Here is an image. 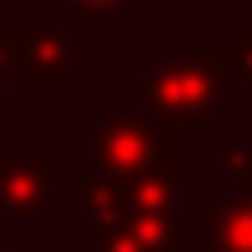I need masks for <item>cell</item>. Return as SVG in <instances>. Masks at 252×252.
<instances>
[{
    "instance_id": "cell-8",
    "label": "cell",
    "mask_w": 252,
    "mask_h": 252,
    "mask_svg": "<svg viewBox=\"0 0 252 252\" xmlns=\"http://www.w3.org/2000/svg\"><path fill=\"white\" fill-rule=\"evenodd\" d=\"M33 37L37 28H0V84L14 80V70L24 75L33 61Z\"/></svg>"
},
{
    "instance_id": "cell-7",
    "label": "cell",
    "mask_w": 252,
    "mask_h": 252,
    "mask_svg": "<svg viewBox=\"0 0 252 252\" xmlns=\"http://www.w3.org/2000/svg\"><path fill=\"white\" fill-rule=\"evenodd\" d=\"M126 215H178V178L173 173H140L122 182Z\"/></svg>"
},
{
    "instance_id": "cell-9",
    "label": "cell",
    "mask_w": 252,
    "mask_h": 252,
    "mask_svg": "<svg viewBox=\"0 0 252 252\" xmlns=\"http://www.w3.org/2000/svg\"><path fill=\"white\" fill-rule=\"evenodd\" d=\"M220 163H224L229 178H238V187H243V201H252V154H248L238 140H220Z\"/></svg>"
},
{
    "instance_id": "cell-13",
    "label": "cell",
    "mask_w": 252,
    "mask_h": 252,
    "mask_svg": "<svg viewBox=\"0 0 252 252\" xmlns=\"http://www.w3.org/2000/svg\"><path fill=\"white\" fill-rule=\"evenodd\" d=\"M0 252H9V243H5V238H0Z\"/></svg>"
},
{
    "instance_id": "cell-12",
    "label": "cell",
    "mask_w": 252,
    "mask_h": 252,
    "mask_svg": "<svg viewBox=\"0 0 252 252\" xmlns=\"http://www.w3.org/2000/svg\"><path fill=\"white\" fill-rule=\"evenodd\" d=\"M234 70L248 80V89H252V28H243L238 33V47H234Z\"/></svg>"
},
{
    "instance_id": "cell-4",
    "label": "cell",
    "mask_w": 252,
    "mask_h": 252,
    "mask_svg": "<svg viewBox=\"0 0 252 252\" xmlns=\"http://www.w3.org/2000/svg\"><path fill=\"white\" fill-rule=\"evenodd\" d=\"M28 84L37 94H65L75 75V47H70V28H37L33 37V61H28Z\"/></svg>"
},
{
    "instance_id": "cell-5",
    "label": "cell",
    "mask_w": 252,
    "mask_h": 252,
    "mask_svg": "<svg viewBox=\"0 0 252 252\" xmlns=\"http://www.w3.org/2000/svg\"><path fill=\"white\" fill-rule=\"evenodd\" d=\"M201 238L206 252H252V201L201 196Z\"/></svg>"
},
{
    "instance_id": "cell-6",
    "label": "cell",
    "mask_w": 252,
    "mask_h": 252,
    "mask_svg": "<svg viewBox=\"0 0 252 252\" xmlns=\"http://www.w3.org/2000/svg\"><path fill=\"white\" fill-rule=\"evenodd\" d=\"M75 191H80V215L89 220L94 229H117L122 220H126V196H122V182L117 178L89 168Z\"/></svg>"
},
{
    "instance_id": "cell-3",
    "label": "cell",
    "mask_w": 252,
    "mask_h": 252,
    "mask_svg": "<svg viewBox=\"0 0 252 252\" xmlns=\"http://www.w3.org/2000/svg\"><path fill=\"white\" fill-rule=\"evenodd\" d=\"M56 196V168L47 159L0 154V220H33Z\"/></svg>"
},
{
    "instance_id": "cell-11",
    "label": "cell",
    "mask_w": 252,
    "mask_h": 252,
    "mask_svg": "<svg viewBox=\"0 0 252 252\" xmlns=\"http://www.w3.org/2000/svg\"><path fill=\"white\" fill-rule=\"evenodd\" d=\"M61 5L75 14V24H103V19H112L122 5H131V0H61Z\"/></svg>"
},
{
    "instance_id": "cell-14",
    "label": "cell",
    "mask_w": 252,
    "mask_h": 252,
    "mask_svg": "<svg viewBox=\"0 0 252 252\" xmlns=\"http://www.w3.org/2000/svg\"><path fill=\"white\" fill-rule=\"evenodd\" d=\"M0 5H5V0H0Z\"/></svg>"
},
{
    "instance_id": "cell-1",
    "label": "cell",
    "mask_w": 252,
    "mask_h": 252,
    "mask_svg": "<svg viewBox=\"0 0 252 252\" xmlns=\"http://www.w3.org/2000/svg\"><path fill=\"white\" fill-rule=\"evenodd\" d=\"M234 52H173L159 56L135 84V98L168 126L220 131V94Z\"/></svg>"
},
{
    "instance_id": "cell-10",
    "label": "cell",
    "mask_w": 252,
    "mask_h": 252,
    "mask_svg": "<svg viewBox=\"0 0 252 252\" xmlns=\"http://www.w3.org/2000/svg\"><path fill=\"white\" fill-rule=\"evenodd\" d=\"M94 252H154V248L140 243L126 224H117V229H98L94 234Z\"/></svg>"
},
{
    "instance_id": "cell-2",
    "label": "cell",
    "mask_w": 252,
    "mask_h": 252,
    "mask_svg": "<svg viewBox=\"0 0 252 252\" xmlns=\"http://www.w3.org/2000/svg\"><path fill=\"white\" fill-rule=\"evenodd\" d=\"M75 154L108 178H140V173H173L178 178V126L154 112H108L75 135Z\"/></svg>"
}]
</instances>
